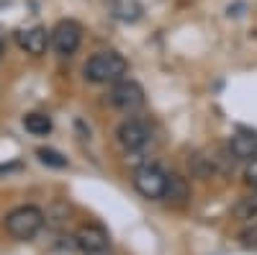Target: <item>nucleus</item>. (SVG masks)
<instances>
[{
	"mask_svg": "<svg viewBox=\"0 0 257 255\" xmlns=\"http://www.w3.org/2000/svg\"><path fill=\"white\" fill-rule=\"evenodd\" d=\"M36 157H39L41 165H49V167H57V170L67 167V157H64L62 152H57V150H52V147H39Z\"/></svg>",
	"mask_w": 257,
	"mask_h": 255,
	"instance_id": "nucleus-13",
	"label": "nucleus"
},
{
	"mask_svg": "<svg viewBox=\"0 0 257 255\" xmlns=\"http://www.w3.org/2000/svg\"><path fill=\"white\" fill-rule=\"evenodd\" d=\"M239 240H242V245H244V247H257V222H254V224H249L247 229H242Z\"/></svg>",
	"mask_w": 257,
	"mask_h": 255,
	"instance_id": "nucleus-15",
	"label": "nucleus"
},
{
	"mask_svg": "<svg viewBox=\"0 0 257 255\" xmlns=\"http://www.w3.org/2000/svg\"><path fill=\"white\" fill-rule=\"evenodd\" d=\"M116 139H118V144L123 147L126 152H139L149 142V129H147V124L139 121V119H126L116 129Z\"/></svg>",
	"mask_w": 257,
	"mask_h": 255,
	"instance_id": "nucleus-7",
	"label": "nucleus"
},
{
	"mask_svg": "<svg viewBox=\"0 0 257 255\" xmlns=\"http://www.w3.org/2000/svg\"><path fill=\"white\" fill-rule=\"evenodd\" d=\"M18 167V162H13V165H0V176H8L11 170H16Z\"/></svg>",
	"mask_w": 257,
	"mask_h": 255,
	"instance_id": "nucleus-16",
	"label": "nucleus"
},
{
	"mask_svg": "<svg viewBox=\"0 0 257 255\" xmlns=\"http://www.w3.org/2000/svg\"><path fill=\"white\" fill-rule=\"evenodd\" d=\"M108 103L113 106V109L123 111V114H132L137 109H142L144 106V88L139 82L134 80H118L111 85V91H108Z\"/></svg>",
	"mask_w": 257,
	"mask_h": 255,
	"instance_id": "nucleus-5",
	"label": "nucleus"
},
{
	"mask_svg": "<svg viewBox=\"0 0 257 255\" xmlns=\"http://www.w3.org/2000/svg\"><path fill=\"white\" fill-rule=\"evenodd\" d=\"M128 72V62L123 54L113 52V49H103L95 52L82 67V75L93 85H113L118 80H123Z\"/></svg>",
	"mask_w": 257,
	"mask_h": 255,
	"instance_id": "nucleus-1",
	"label": "nucleus"
},
{
	"mask_svg": "<svg viewBox=\"0 0 257 255\" xmlns=\"http://www.w3.org/2000/svg\"><path fill=\"white\" fill-rule=\"evenodd\" d=\"M244 183L249 188H257V155L252 160H247V167H244Z\"/></svg>",
	"mask_w": 257,
	"mask_h": 255,
	"instance_id": "nucleus-14",
	"label": "nucleus"
},
{
	"mask_svg": "<svg viewBox=\"0 0 257 255\" xmlns=\"http://www.w3.org/2000/svg\"><path fill=\"white\" fill-rule=\"evenodd\" d=\"M226 147L237 160H252L257 155V134L254 132H237L229 139Z\"/></svg>",
	"mask_w": 257,
	"mask_h": 255,
	"instance_id": "nucleus-10",
	"label": "nucleus"
},
{
	"mask_svg": "<svg viewBox=\"0 0 257 255\" xmlns=\"http://www.w3.org/2000/svg\"><path fill=\"white\" fill-rule=\"evenodd\" d=\"M3 54H6V47H3V39H0V62H3Z\"/></svg>",
	"mask_w": 257,
	"mask_h": 255,
	"instance_id": "nucleus-17",
	"label": "nucleus"
},
{
	"mask_svg": "<svg viewBox=\"0 0 257 255\" xmlns=\"http://www.w3.org/2000/svg\"><path fill=\"white\" fill-rule=\"evenodd\" d=\"M3 227L6 232L18 240V242H29L34 240L41 227H44V211L34 204H24V206H16L13 211H8L6 219H3Z\"/></svg>",
	"mask_w": 257,
	"mask_h": 255,
	"instance_id": "nucleus-2",
	"label": "nucleus"
},
{
	"mask_svg": "<svg viewBox=\"0 0 257 255\" xmlns=\"http://www.w3.org/2000/svg\"><path fill=\"white\" fill-rule=\"evenodd\" d=\"M234 217L244 219V222H249V219L257 217V188H254V194H249V196H244V199L237 201V206H234Z\"/></svg>",
	"mask_w": 257,
	"mask_h": 255,
	"instance_id": "nucleus-12",
	"label": "nucleus"
},
{
	"mask_svg": "<svg viewBox=\"0 0 257 255\" xmlns=\"http://www.w3.org/2000/svg\"><path fill=\"white\" fill-rule=\"evenodd\" d=\"M75 245L85 255H103L111 245V237L105 232V227H100V224H82L75 232Z\"/></svg>",
	"mask_w": 257,
	"mask_h": 255,
	"instance_id": "nucleus-6",
	"label": "nucleus"
},
{
	"mask_svg": "<svg viewBox=\"0 0 257 255\" xmlns=\"http://www.w3.org/2000/svg\"><path fill=\"white\" fill-rule=\"evenodd\" d=\"M49 41H52V49L59 57H72L80 49V41H82V26L72 18H62L59 24L49 31Z\"/></svg>",
	"mask_w": 257,
	"mask_h": 255,
	"instance_id": "nucleus-4",
	"label": "nucleus"
},
{
	"mask_svg": "<svg viewBox=\"0 0 257 255\" xmlns=\"http://www.w3.org/2000/svg\"><path fill=\"white\" fill-rule=\"evenodd\" d=\"M170 206H185L190 201V186L183 176L175 173H167V188H165V196H162Z\"/></svg>",
	"mask_w": 257,
	"mask_h": 255,
	"instance_id": "nucleus-9",
	"label": "nucleus"
},
{
	"mask_svg": "<svg viewBox=\"0 0 257 255\" xmlns=\"http://www.w3.org/2000/svg\"><path fill=\"white\" fill-rule=\"evenodd\" d=\"M16 41H18V47L24 49L26 54L31 57H41L49 47H52V41H49V31L44 26H29V29H18L16 31Z\"/></svg>",
	"mask_w": 257,
	"mask_h": 255,
	"instance_id": "nucleus-8",
	"label": "nucleus"
},
{
	"mask_svg": "<svg viewBox=\"0 0 257 255\" xmlns=\"http://www.w3.org/2000/svg\"><path fill=\"white\" fill-rule=\"evenodd\" d=\"M24 129L34 137H47L52 132V119L41 111H34V114H26L24 116Z\"/></svg>",
	"mask_w": 257,
	"mask_h": 255,
	"instance_id": "nucleus-11",
	"label": "nucleus"
},
{
	"mask_svg": "<svg viewBox=\"0 0 257 255\" xmlns=\"http://www.w3.org/2000/svg\"><path fill=\"white\" fill-rule=\"evenodd\" d=\"M134 188H137V194L149 199V201H157L165 196V188H167V173L155 165V162H147L142 167L134 170V178H132Z\"/></svg>",
	"mask_w": 257,
	"mask_h": 255,
	"instance_id": "nucleus-3",
	"label": "nucleus"
}]
</instances>
